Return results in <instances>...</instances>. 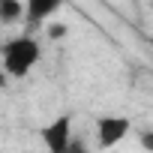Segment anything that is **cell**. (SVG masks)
Wrapping results in <instances>:
<instances>
[{
	"instance_id": "cell-1",
	"label": "cell",
	"mask_w": 153,
	"mask_h": 153,
	"mask_svg": "<svg viewBox=\"0 0 153 153\" xmlns=\"http://www.w3.org/2000/svg\"><path fill=\"white\" fill-rule=\"evenodd\" d=\"M39 60H42V45L36 36H27V33L12 36L0 51V69L9 78H27Z\"/></svg>"
},
{
	"instance_id": "cell-2",
	"label": "cell",
	"mask_w": 153,
	"mask_h": 153,
	"mask_svg": "<svg viewBox=\"0 0 153 153\" xmlns=\"http://www.w3.org/2000/svg\"><path fill=\"white\" fill-rule=\"evenodd\" d=\"M132 129V120L123 117V114H105L96 120V144L99 147H117Z\"/></svg>"
},
{
	"instance_id": "cell-3",
	"label": "cell",
	"mask_w": 153,
	"mask_h": 153,
	"mask_svg": "<svg viewBox=\"0 0 153 153\" xmlns=\"http://www.w3.org/2000/svg\"><path fill=\"white\" fill-rule=\"evenodd\" d=\"M42 141H45L48 150H54V153H66V150L72 147V117H69V114L54 117V120L42 129Z\"/></svg>"
},
{
	"instance_id": "cell-4",
	"label": "cell",
	"mask_w": 153,
	"mask_h": 153,
	"mask_svg": "<svg viewBox=\"0 0 153 153\" xmlns=\"http://www.w3.org/2000/svg\"><path fill=\"white\" fill-rule=\"evenodd\" d=\"M66 3V0H24V18L30 24H42L51 15H57V9Z\"/></svg>"
},
{
	"instance_id": "cell-5",
	"label": "cell",
	"mask_w": 153,
	"mask_h": 153,
	"mask_svg": "<svg viewBox=\"0 0 153 153\" xmlns=\"http://www.w3.org/2000/svg\"><path fill=\"white\" fill-rule=\"evenodd\" d=\"M24 18V0H0V24H15Z\"/></svg>"
},
{
	"instance_id": "cell-6",
	"label": "cell",
	"mask_w": 153,
	"mask_h": 153,
	"mask_svg": "<svg viewBox=\"0 0 153 153\" xmlns=\"http://www.w3.org/2000/svg\"><path fill=\"white\" fill-rule=\"evenodd\" d=\"M48 36H51V39H63V36H66V24H51V27H48Z\"/></svg>"
},
{
	"instance_id": "cell-7",
	"label": "cell",
	"mask_w": 153,
	"mask_h": 153,
	"mask_svg": "<svg viewBox=\"0 0 153 153\" xmlns=\"http://www.w3.org/2000/svg\"><path fill=\"white\" fill-rule=\"evenodd\" d=\"M6 81H9V75H6L3 69H0V90H3V87H6Z\"/></svg>"
}]
</instances>
